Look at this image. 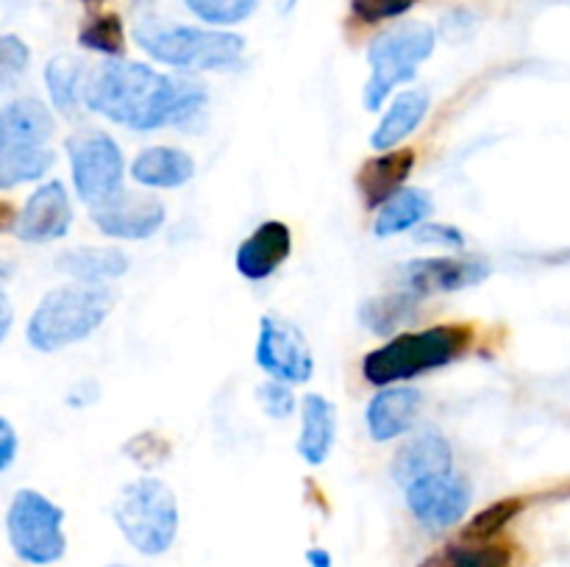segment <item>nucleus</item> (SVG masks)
I'll return each mask as SVG.
<instances>
[{"label":"nucleus","mask_w":570,"mask_h":567,"mask_svg":"<svg viewBox=\"0 0 570 567\" xmlns=\"http://www.w3.org/2000/svg\"><path fill=\"white\" fill-rule=\"evenodd\" d=\"M181 98V78L165 76L145 61L109 59L83 81V106L131 131L173 126Z\"/></svg>","instance_id":"obj_1"},{"label":"nucleus","mask_w":570,"mask_h":567,"mask_svg":"<svg viewBox=\"0 0 570 567\" xmlns=\"http://www.w3.org/2000/svg\"><path fill=\"white\" fill-rule=\"evenodd\" d=\"M471 345L473 328L462 322L395 334L382 348L371 350L362 359V376L373 387H393V384H404L410 378L454 365L471 350Z\"/></svg>","instance_id":"obj_2"},{"label":"nucleus","mask_w":570,"mask_h":567,"mask_svg":"<svg viewBox=\"0 0 570 567\" xmlns=\"http://www.w3.org/2000/svg\"><path fill=\"white\" fill-rule=\"evenodd\" d=\"M115 306L106 284H65L45 295L31 311L26 339L39 354H56L92 337Z\"/></svg>","instance_id":"obj_3"},{"label":"nucleus","mask_w":570,"mask_h":567,"mask_svg":"<svg viewBox=\"0 0 570 567\" xmlns=\"http://www.w3.org/2000/svg\"><path fill=\"white\" fill-rule=\"evenodd\" d=\"M134 39L154 61L189 72H228L243 64L245 39L220 28L142 22Z\"/></svg>","instance_id":"obj_4"},{"label":"nucleus","mask_w":570,"mask_h":567,"mask_svg":"<svg viewBox=\"0 0 570 567\" xmlns=\"http://www.w3.org/2000/svg\"><path fill=\"white\" fill-rule=\"evenodd\" d=\"M56 120L37 98H17L0 109V192L39 181L56 165L48 139Z\"/></svg>","instance_id":"obj_5"},{"label":"nucleus","mask_w":570,"mask_h":567,"mask_svg":"<svg viewBox=\"0 0 570 567\" xmlns=\"http://www.w3.org/2000/svg\"><path fill=\"white\" fill-rule=\"evenodd\" d=\"M117 528L137 554L161 556L178 537L176 493L159 478H137L117 493L111 506Z\"/></svg>","instance_id":"obj_6"},{"label":"nucleus","mask_w":570,"mask_h":567,"mask_svg":"<svg viewBox=\"0 0 570 567\" xmlns=\"http://www.w3.org/2000/svg\"><path fill=\"white\" fill-rule=\"evenodd\" d=\"M434 48H438V31L421 20L401 22V26L379 33L367 48L371 78L362 92L365 109H382L395 87L415 81L417 70L434 53Z\"/></svg>","instance_id":"obj_7"},{"label":"nucleus","mask_w":570,"mask_h":567,"mask_svg":"<svg viewBox=\"0 0 570 567\" xmlns=\"http://www.w3.org/2000/svg\"><path fill=\"white\" fill-rule=\"evenodd\" d=\"M6 537L20 561L48 567L67 554L65 509L39 489H17L6 509Z\"/></svg>","instance_id":"obj_8"},{"label":"nucleus","mask_w":570,"mask_h":567,"mask_svg":"<svg viewBox=\"0 0 570 567\" xmlns=\"http://www.w3.org/2000/svg\"><path fill=\"white\" fill-rule=\"evenodd\" d=\"M67 159H70V176L76 195L81 203L92 206L106 203L122 192V178H126V159H122L120 145L106 131L89 128L67 137L65 142Z\"/></svg>","instance_id":"obj_9"},{"label":"nucleus","mask_w":570,"mask_h":567,"mask_svg":"<svg viewBox=\"0 0 570 567\" xmlns=\"http://www.w3.org/2000/svg\"><path fill=\"white\" fill-rule=\"evenodd\" d=\"M254 361L262 372L282 384H306L315 372V356L304 331L278 315H265L256 334Z\"/></svg>","instance_id":"obj_10"},{"label":"nucleus","mask_w":570,"mask_h":567,"mask_svg":"<svg viewBox=\"0 0 570 567\" xmlns=\"http://www.w3.org/2000/svg\"><path fill=\"white\" fill-rule=\"evenodd\" d=\"M404 500L410 515L432 531L451 528L462 523L468 506L473 500V489L468 478L451 472H434V476L415 478L404 487Z\"/></svg>","instance_id":"obj_11"},{"label":"nucleus","mask_w":570,"mask_h":567,"mask_svg":"<svg viewBox=\"0 0 570 567\" xmlns=\"http://www.w3.org/2000/svg\"><path fill=\"white\" fill-rule=\"evenodd\" d=\"M95 228L104 237L111 239H131V242H142L154 233L161 231L167 220V209L159 198L150 195H134V192H117L106 203L92 206L89 209Z\"/></svg>","instance_id":"obj_12"},{"label":"nucleus","mask_w":570,"mask_h":567,"mask_svg":"<svg viewBox=\"0 0 570 567\" xmlns=\"http://www.w3.org/2000/svg\"><path fill=\"white\" fill-rule=\"evenodd\" d=\"M72 226V206L61 181H45L28 195L26 206L17 215L14 233L26 245H45L67 237Z\"/></svg>","instance_id":"obj_13"},{"label":"nucleus","mask_w":570,"mask_h":567,"mask_svg":"<svg viewBox=\"0 0 570 567\" xmlns=\"http://www.w3.org/2000/svg\"><path fill=\"white\" fill-rule=\"evenodd\" d=\"M490 276V265L484 259H456V256H434V259H412L404 267V284L417 298L426 295L460 292L476 287Z\"/></svg>","instance_id":"obj_14"},{"label":"nucleus","mask_w":570,"mask_h":567,"mask_svg":"<svg viewBox=\"0 0 570 567\" xmlns=\"http://www.w3.org/2000/svg\"><path fill=\"white\" fill-rule=\"evenodd\" d=\"M293 253V231L287 222L267 220L256 226L234 253V267L248 281L271 278Z\"/></svg>","instance_id":"obj_15"},{"label":"nucleus","mask_w":570,"mask_h":567,"mask_svg":"<svg viewBox=\"0 0 570 567\" xmlns=\"http://www.w3.org/2000/svg\"><path fill=\"white\" fill-rule=\"evenodd\" d=\"M423 395L406 384L382 387V392L373 395L365 409V426L373 442H390L412 431L421 415Z\"/></svg>","instance_id":"obj_16"},{"label":"nucleus","mask_w":570,"mask_h":567,"mask_svg":"<svg viewBox=\"0 0 570 567\" xmlns=\"http://www.w3.org/2000/svg\"><path fill=\"white\" fill-rule=\"evenodd\" d=\"M417 153L412 148L382 150L379 156L367 159L356 172V192L367 209H379L387 203L395 192L406 187L412 170H415Z\"/></svg>","instance_id":"obj_17"},{"label":"nucleus","mask_w":570,"mask_h":567,"mask_svg":"<svg viewBox=\"0 0 570 567\" xmlns=\"http://www.w3.org/2000/svg\"><path fill=\"white\" fill-rule=\"evenodd\" d=\"M451 470H454V450H451V442L438 431V428H423V431L412 434V437L395 450L390 476L395 478V484L406 487V484H412L415 478Z\"/></svg>","instance_id":"obj_18"},{"label":"nucleus","mask_w":570,"mask_h":567,"mask_svg":"<svg viewBox=\"0 0 570 567\" xmlns=\"http://www.w3.org/2000/svg\"><path fill=\"white\" fill-rule=\"evenodd\" d=\"M337 439V409L321 392H309L301 404V431L295 450L312 467H321L332 456Z\"/></svg>","instance_id":"obj_19"},{"label":"nucleus","mask_w":570,"mask_h":567,"mask_svg":"<svg viewBox=\"0 0 570 567\" xmlns=\"http://www.w3.org/2000/svg\"><path fill=\"white\" fill-rule=\"evenodd\" d=\"M128 265H131L128 253L115 245H76L56 256V270L81 284L117 281L126 276Z\"/></svg>","instance_id":"obj_20"},{"label":"nucleus","mask_w":570,"mask_h":567,"mask_svg":"<svg viewBox=\"0 0 570 567\" xmlns=\"http://www.w3.org/2000/svg\"><path fill=\"white\" fill-rule=\"evenodd\" d=\"M131 178L148 189H178L195 178V159L181 148L156 145L139 150L131 161Z\"/></svg>","instance_id":"obj_21"},{"label":"nucleus","mask_w":570,"mask_h":567,"mask_svg":"<svg viewBox=\"0 0 570 567\" xmlns=\"http://www.w3.org/2000/svg\"><path fill=\"white\" fill-rule=\"evenodd\" d=\"M429 109H432V98L426 89H406V92L395 94L393 103L387 106L384 117L371 133V148L373 150H393L404 142L406 137L421 128L426 120Z\"/></svg>","instance_id":"obj_22"},{"label":"nucleus","mask_w":570,"mask_h":567,"mask_svg":"<svg viewBox=\"0 0 570 567\" xmlns=\"http://www.w3.org/2000/svg\"><path fill=\"white\" fill-rule=\"evenodd\" d=\"M434 211L432 195L423 189H401L387 203L379 206V215L373 220V237L387 239L395 233H404L426 222Z\"/></svg>","instance_id":"obj_23"},{"label":"nucleus","mask_w":570,"mask_h":567,"mask_svg":"<svg viewBox=\"0 0 570 567\" xmlns=\"http://www.w3.org/2000/svg\"><path fill=\"white\" fill-rule=\"evenodd\" d=\"M417 304H421V298L410 289L406 292L379 295V298L365 300L360 306V322L376 337H395L399 328L415 320Z\"/></svg>","instance_id":"obj_24"},{"label":"nucleus","mask_w":570,"mask_h":567,"mask_svg":"<svg viewBox=\"0 0 570 567\" xmlns=\"http://www.w3.org/2000/svg\"><path fill=\"white\" fill-rule=\"evenodd\" d=\"M83 81H87V70L76 56H53L45 64V87H48L50 103L59 115L72 117L81 109Z\"/></svg>","instance_id":"obj_25"},{"label":"nucleus","mask_w":570,"mask_h":567,"mask_svg":"<svg viewBox=\"0 0 570 567\" xmlns=\"http://www.w3.org/2000/svg\"><path fill=\"white\" fill-rule=\"evenodd\" d=\"M440 567H512V550L493 539H454L440 554Z\"/></svg>","instance_id":"obj_26"},{"label":"nucleus","mask_w":570,"mask_h":567,"mask_svg":"<svg viewBox=\"0 0 570 567\" xmlns=\"http://www.w3.org/2000/svg\"><path fill=\"white\" fill-rule=\"evenodd\" d=\"M78 44L106 59H122L126 53V26L120 14H92L78 31Z\"/></svg>","instance_id":"obj_27"},{"label":"nucleus","mask_w":570,"mask_h":567,"mask_svg":"<svg viewBox=\"0 0 570 567\" xmlns=\"http://www.w3.org/2000/svg\"><path fill=\"white\" fill-rule=\"evenodd\" d=\"M189 14L212 28H228L245 22L256 11L259 0H184Z\"/></svg>","instance_id":"obj_28"},{"label":"nucleus","mask_w":570,"mask_h":567,"mask_svg":"<svg viewBox=\"0 0 570 567\" xmlns=\"http://www.w3.org/2000/svg\"><path fill=\"white\" fill-rule=\"evenodd\" d=\"M523 509L521 498H504L495 500V504L484 506L476 517H471L465 528H462V537L465 539H495V534L504 531Z\"/></svg>","instance_id":"obj_29"},{"label":"nucleus","mask_w":570,"mask_h":567,"mask_svg":"<svg viewBox=\"0 0 570 567\" xmlns=\"http://www.w3.org/2000/svg\"><path fill=\"white\" fill-rule=\"evenodd\" d=\"M31 64V48L17 33L0 37V89H9L26 76Z\"/></svg>","instance_id":"obj_30"},{"label":"nucleus","mask_w":570,"mask_h":567,"mask_svg":"<svg viewBox=\"0 0 570 567\" xmlns=\"http://www.w3.org/2000/svg\"><path fill=\"white\" fill-rule=\"evenodd\" d=\"M421 0H351V11L356 20L376 26V22L399 20V17L410 14Z\"/></svg>","instance_id":"obj_31"},{"label":"nucleus","mask_w":570,"mask_h":567,"mask_svg":"<svg viewBox=\"0 0 570 567\" xmlns=\"http://www.w3.org/2000/svg\"><path fill=\"white\" fill-rule=\"evenodd\" d=\"M256 395H259L262 409H265L273 420H287L295 411V406H298L293 387L282 381H273V378L267 384H262V387L256 389Z\"/></svg>","instance_id":"obj_32"},{"label":"nucleus","mask_w":570,"mask_h":567,"mask_svg":"<svg viewBox=\"0 0 570 567\" xmlns=\"http://www.w3.org/2000/svg\"><path fill=\"white\" fill-rule=\"evenodd\" d=\"M415 242L421 245H434V248H449V250H462L465 248V233L460 231L451 222H421L415 228Z\"/></svg>","instance_id":"obj_33"},{"label":"nucleus","mask_w":570,"mask_h":567,"mask_svg":"<svg viewBox=\"0 0 570 567\" xmlns=\"http://www.w3.org/2000/svg\"><path fill=\"white\" fill-rule=\"evenodd\" d=\"M17 450H20V437H17L14 426L0 415V472H6L14 465Z\"/></svg>","instance_id":"obj_34"},{"label":"nucleus","mask_w":570,"mask_h":567,"mask_svg":"<svg viewBox=\"0 0 570 567\" xmlns=\"http://www.w3.org/2000/svg\"><path fill=\"white\" fill-rule=\"evenodd\" d=\"M11 326H14V306H11V300L6 298V292H0V345H3L6 337H9Z\"/></svg>","instance_id":"obj_35"},{"label":"nucleus","mask_w":570,"mask_h":567,"mask_svg":"<svg viewBox=\"0 0 570 567\" xmlns=\"http://www.w3.org/2000/svg\"><path fill=\"white\" fill-rule=\"evenodd\" d=\"M17 222V209L9 203V200H0V233L14 231Z\"/></svg>","instance_id":"obj_36"},{"label":"nucleus","mask_w":570,"mask_h":567,"mask_svg":"<svg viewBox=\"0 0 570 567\" xmlns=\"http://www.w3.org/2000/svg\"><path fill=\"white\" fill-rule=\"evenodd\" d=\"M306 565L309 567H332L334 565V559H332V554H328L326 548H309L306 550Z\"/></svg>","instance_id":"obj_37"},{"label":"nucleus","mask_w":570,"mask_h":567,"mask_svg":"<svg viewBox=\"0 0 570 567\" xmlns=\"http://www.w3.org/2000/svg\"><path fill=\"white\" fill-rule=\"evenodd\" d=\"M11 276H14V265H11V261H6V259H0V284L9 281Z\"/></svg>","instance_id":"obj_38"},{"label":"nucleus","mask_w":570,"mask_h":567,"mask_svg":"<svg viewBox=\"0 0 570 567\" xmlns=\"http://www.w3.org/2000/svg\"><path fill=\"white\" fill-rule=\"evenodd\" d=\"M295 6H298V0H282V11H287V14L295 9Z\"/></svg>","instance_id":"obj_39"},{"label":"nucleus","mask_w":570,"mask_h":567,"mask_svg":"<svg viewBox=\"0 0 570 567\" xmlns=\"http://www.w3.org/2000/svg\"><path fill=\"white\" fill-rule=\"evenodd\" d=\"M417 567H440V561L434 559V556H429V559H423L421 565H417Z\"/></svg>","instance_id":"obj_40"},{"label":"nucleus","mask_w":570,"mask_h":567,"mask_svg":"<svg viewBox=\"0 0 570 567\" xmlns=\"http://www.w3.org/2000/svg\"><path fill=\"white\" fill-rule=\"evenodd\" d=\"M81 3H87V6H100V3H106V0H81Z\"/></svg>","instance_id":"obj_41"},{"label":"nucleus","mask_w":570,"mask_h":567,"mask_svg":"<svg viewBox=\"0 0 570 567\" xmlns=\"http://www.w3.org/2000/svg\"><path fill=\"white\" fill-rule=\"evenodd\" d=\"M109 567H128V565H109Z\"/></svg>","instance_id":"obj_42"}]
</instances>
